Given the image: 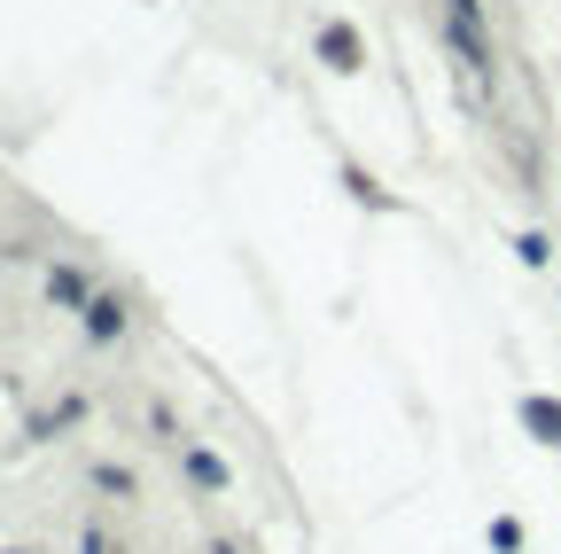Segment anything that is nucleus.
Returning a JSON list of instances; mask_svg holds the SVG:
<instances>
[{
	"label": "nucleus",
	"mask_w": 561,
	"mask_h": 554,
	"mask_svg": "<svg viewBox=\"0 0 561 554\" xmlns=\"http://www.w3.org/2000/svg\"><path fill=\"white\" fill-rule=\"evenodd\" d=\"M491 546L515 554V546H523V523H515V516H500V523H491Z\"/></svg>",
	"instance_id": "obj_8"
},
{
	"label": "nucleus",
	"mask_w": 561,
	"mask_h": 554,
	"mask_svg": "<svg viewBox=\"0 0 561 554\" xmlns=\"http://www.w3.org/2000/svg\"><path fill=\"white\" fill-rule=\"evenodd\" d=\"M94 493H110V500H125V493H133V468H110V461H102V468H94Z\"/></svg>",
	"instance_id": "obj_6"
},
{
	"label": "nucleus",
	"mask_w": 561,
	"mask_h": 554,
	"mask_svg": "<svg viewBox=\"0 0 561 554\" xmlns=\"http://www.w3.org/2000/svg\"><path fill=\"white\" fill-rule=\"evenodd\" d=\"M320 55L335 63V71H359V39H351L343 24H328V32H320Z\"/></svg>",
	"instance_id": "obj_5"
},
{
	"label": "nucleus",
	"mask_w": 561,
	"mask_h": 554,
	"mask_svg": "<svg viewBox=\"0 0 561 554\" xmlns=\"http://www.w3.org/2000/svg\"><path fill=\"white\" fill-rule=\"evenodd\" d=\"M180 461H187V476L203 484V493H227V484H234L227 461H219V453H203V445H180Z\"/></svg>",
	"instance_id": "obj_2"
},
{
	"label": "nucleus",
	"mask_w": 561,
	"mask_h": 554,
	"mask_svg": "<svg viewBox=\"0 0 561 554\" xmlns=\"http://www.w3.org/2000/svg\"><path fill=\"white\" fill-rule=\"evenodd\" d=\"M523 422H530L546 445H561V398H523Z\"/></svg>",
	"instance_id": "obj_4"
},
{
	"label": "nucleus",
	"mask_w": 561,
	"mask_h": 554,
	"mask_svg": "<svg viewBox=\"0 0 561 554\" xmlns=\"http://www.w3.org/2000/svg\"><path fill=\"white\" fill-rule=\"evenodd\" d=\"M445 16H453V32H483V0H445Z\"/></svg>",
	"instance_id": "obj_7"
},
{
	"label": "nucleus",
	"mask_w": 561,
	"mask_h": 554,
	"mask_svg": "<svg viewBox=\"0 0 561 554\" xmlns=\"http://www.w3.org/2000/svg\"><path fill=\"white\" fill-rule=\"evenodd\" d=\"M79 554H110V546H102V531H94V523H87V539H79Z\"/></svg>",
	"instance_id": "obj_9"
},
{
	"label": "nucleus",
	"mask_w": 561,
	"mask_h": 554,
	"mask_svg": "<svg viewBox=\"0 0 561 554\" xmlns=\"http://www.w3.org/2000/svg\"><path fill=\"white\" fill-rule=\"evenodd\" d=\"M47 297H55V305H79V313H87V297H94V290H87V273H79V265H47Z\"/></svg>",
	"instance_id": "obj_3"
},
{
	"label": "nucleus",
	"mask_w": 561,
	"mask_h": 554,
	"mask_svg": "<svg viewBox=\"0 0 561 554\" xmlns=\"http://www.w3.org/2000/svg\"><path fill=\"white\" fill-rule=\"evenodd\" d=\"M87 336L94 343H117L125 336V297H87Z\"/></svg>",
	"instance_id": "obj_1"
}]
</instances>
